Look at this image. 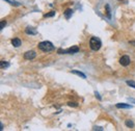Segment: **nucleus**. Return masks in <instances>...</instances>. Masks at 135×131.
<instances>
[{"label":"nucleus","mask_w":135,"mask_h":131,"mask_svg":"<svg viewBox=\"0 0 135 131\" xmlns=\"http://www.w3.org/2000/svg\"><path fill=\"white\" fill-rule=\"evenodd\" d=\"M102 46V42L99 38H96V36H93L89 41V47L90 49L94 50V51H98V50L101 48Z\"/></svg>","instance_id":"nucleus-1"},{"label":"nucleus","mask_w":135,"mask_h":131,"mask_svg":"<svg viewBox=\"0 0 135 131\" xmlns=\"http://www.w3.org/2000/svg\"><path fill=\"white\" fill-rule=\"evenodd\" d=\"M38 49L42 50L43 52H50V51H53L54 50V46L51 42H48V41H45V42H42L37 45Z\"/></svg>","instance_id":"nucleus-2"},{"label":"nucleus","mask_w":135,"mask_h":131,"mask_svg":"<svg viewBox=\"0 0 135 131\" xmlns=\"http://www.w3.org/2000/svg\"><path fill=\"white\" fill-rule=\"evenodd\" d=\"M78 51H79V48L77 46H73L67 50L58 49L57 52H58V54H74V53H77Z\"/></svg>","instance_id":"nucleus-3"},{"label":"nucleus","mask_w":135,"mask_h":131,"mask_svg":"<svg viewBox=\"0 0 135 131\" xmlns=\"http://www.w3.org/2000/svg\"><path fill=\"white\" fill-rule=\"evenodd\" d=\"M130 57L128 56V55H124V56H122L120 58H119V64L122 66H124V67H127V66L130 65Z\"/></svg>","instance_id":"nucleus-4"},{"label":"nucleus","mask_w":135,"mask_h":131,"mask_svg":"<svg viewBox=\"0 0 135 131\" xmlns=\"http://www.w3.org/2000/svg\"><path fill=\"white\" fill-rule=\"evenodd\" d=\"M36 56V53L34 51H27L25 54H24V58L27 59V60H31V59H34Z\"/></svg>","instance_id":"nucleus-5"},{"label":"nucleus","mask_w":135,"mask_h":131,"mask_svg":"<svg viewBox=\"0 0 135 131\" xmlns=\"http://www.w3.org/2000/svg\"><path fill=\"white\" fill-rule=\"evenodd\" d=\"M12 44L14 45V47H20V45H21V40H20V39H13V40H12Z\"/></svg>","instance_id":"nucleus-6"},{"label":"nucleus","mask_w":135,"mask_h":131,"mask_svg":"<svg viewBox=\"0 0 135 131\" xmlns=\"http://www.w3.org/2000/svg\"><path fill=\"white\" fill-rule=\"evenodd\" d=\"M25 31H26L27 34H36V33H37V31L34 29L33 27H27Z\"/></svg>","instance_id":"nucleus-7"},{"label":"nucleus","mask_w":135,"mask_h":131,"mask_svg":"<svg viewBox=\"0 0 135 131\" xmlns=\"http://www.w3.org/2000/svg\"><path fill=\"white\" fill-rule=\"evenodd\" d=\"M117 108H132V106H131V105H129V104L118 103V104H117Z\"/></svg>","instance_id":"nucleus-8"},{"label":"nucleus","mask_w":135,"mask_h":131,"mask_svg":"<svg viewBox=\"0 0 135 131\" xmlns=\"http://www.w3.org/2000/svg\"><path fill=\"white\" fill-rule=\"evenodd\" d=\"M73 15V10H71V8H68L66 10V12H65V17L67 18V19H70L71 17Z\"/></svg>","instance_id":"nucleus-9"},{"label":"nucleus","mask_w":135,"mask_h":131,"mask_svg":"<svg viewBox=\"0 0 135 131\" xmlns=\"http://www.w3.org/2000/svg\"><path fill=\"white\" fill-rule=\"evenodd\" d=\"M72 73H73V74H76V75H78V76H80V77H82V78H86L85 74H83V73H82V72H80V71L73 70V71H72Z\"/></svg>","instance_id":"nucleus-10"},{"label":"nucleus","mask_w":135,"mask_h":131,"mask_svg":"<svg viewBox=\"0 0 135 131\" xmlns=\"http://www.w3.org/2000/svg\"><path fill=\"white\" fill-rule=\"evenodd\" d=\"M125 124H126V126L129 127V128H133V127H134V123H133L131 120H127Z\"/></svg>","instance_id":"nucleus-11"},{"label":"nucleus","mask_w":135,"mask_h":131,"mask_svg":"<svg viewBox=\"0 0 135 131\" xmlns=\"http://www.w3.org/2000/svg\"><path fill=\"white\" fill-rule=\"evenodd\" d=\"M9 66L8 63H6V62H4V60H1V69H4V68H7Z\"/></svg>","instance_id":"nucleus-12"},{"label":"nucleus","mask_w":135,"mask_h":131,"mask_svg":"<svg viewBox=\"0 0 135 131\" xmlns=\"http://www.w3.org/2000/svg\"><path fill=\"white\" fill-rule=\"evenodd\" d=\"M127 84H128L129 86L135 88V81H133V80H128V81H127Z\"/></svg>","instance_id":"nucleus-13"},{"label":"nucleus","mask_w":135,"mask_h":131,"mask_svg":"<svg viewBox=\"0 0 135 131\" xmlns=\"http://www.w3.org/2000/svg\"><path fill=\"white\" fill-rule=\"evenodd\" d=\"M68 105L69 106H72V107H77L78 106V104L76 102H68Z\"/></svg>","instance_id":"nucleus-14"},{"label":"nucleus","mask_w":135,"mask_h":131,"mask_svg":"<svg viewBox=\"0 0 135 131\" xmlns=\"http://www.w3.org/2000/svg\"><path fill=\"white\" fill-rule=\"evenodd\" d=\"M55 15V12H51V13H48V14H46V15H44L45 18H49V17H53Z\"/></svg>","instance_id":"nucleus-15"},{"label":"nucleus","mask_w":135,"mask_h":131,"mask_svg":"<svg viewBox=\"0 0 135 131\" xmlns=\"http://www.w3.org/2000/svg\"><path fill=\"white\" fill-rule=\"evenodd\" d=\"M5 25H6V21H5V20H2V21H1V26H0V29H3V28L5 27Z\"/></svg>","instance_id":"nucleus-16"},{"label":"nucleus","mask_w":135,"mask_h":131,"mask_svg":"<svg viewBox=\"0 0 135 131\" xmlns=\"http://www.w3.org/2000/svg\"><path fill=\"white\" fill-rule=\"evenodd\" d=\"M103 130V128H101V127H94V130Z\"/></svg>","instance_id":"nucleus-17"},{"label":"nucleus","mask_w":135,"mask_h":131,"mask_svg":"<svg viewBox=\"0 0 135 131\" xmlns=\"http://www.w3.org/2000/svg\"><path fill=\"white\" fill-rule=\"evenodd\" d=\"M95 95H96V97H98V99H99V100H101V97H100V96H99V94H98V93H97V92H96V93H95Z\"/></svg>","instance_id":"nucleus-18"}]
</instances>
